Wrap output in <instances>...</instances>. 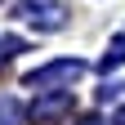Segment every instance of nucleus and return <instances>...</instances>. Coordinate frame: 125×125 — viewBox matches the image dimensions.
<instances>
[{
	"label": "nucleus",
	"instance_id": "1",
	"mask_svg": "<svg viewBox=\"0 0 125 125\" xmlns=\"http://www.w3.org/2000/svg\"><path fill=\"white\" fill-rule=\"evenodd\" d=\"M81 72H85V67H81V62H72V58H67V62H49V67L31 72V76H27V85H31V89H49V85H72V81H76Z\"/></svg>",
	"mask_w": 125,
	"mask_h": 125
},
{
	"label": "nucleus",
	"instance_id": "2",
	"mask_svg": "<svg viewBox=\"0 0 125 125\" xmlns=\"http://www.w3.org/2000/svg\"><path fill=\"white\" fill-rule=\"evenodd\" d=\"M18 18L31 22V27H40V31H58L62 18H67V9H58V5H22Z\"/></svg>",
	"mask_w": 125,
	"mask_h": 125
},
{
	"label": "nucleus",
	"instance_id": "3",
	"mask_svg": "<svg viewBox=\"0 0 125 125\" xmlns=\"http://www.w3.org/2000/svg\"><path fill=\"white\" fill-rule=\"evenodd\" d=\"M67 107H72V94H54V98H40L36 107H31V116L36 121H58Z\"/></svg>",
	"mask_w": 125,
	"mask_h": 125
},
{
	"label": "nucleus",
	"instance_id": "4",
	"mask_svg": "<svg viewBox=\"0 0 125 125\" xmlns=\"http://www.w3.org/2000/svg\"><path fill=\"white\" fill-rule=\"evenodd\" d=\"M121 62H125V36H116V40H112V49L103 54V67H121Z\"/></svg>",
	"mask_w": 125,
	"mask_h": 125
},
{
	"label": "nucleus",
	"instance_id": "5",
	"mask_svg": "<svg viewBox=\"0 0 125 125\" xmlns=\"http://www.w3.org/2000/svg\"><path fill=\"white\" fill-rule=\"evenodd\" d=\"M18 121H22L18 103H13V98H0V125H18Z\"/></svg>",
	"mask_w": 125,
	"mask_h": 125
},
{
	"label": "nucleus",
	"instance_id": "6",
	"mask_svg": "<svg viewBox=\"0 0 125 125\" xmlns=\"http://www.w3.org/2000/svg\"><path fill=\"white\" fill-rule=\"evenodd\" d=\"M0 49H18V40H0ZM0 62H5V54H0Z\"/></svg>",
	"mask_w": 125,
	"mask_h": 125
},
{
	"label": "nucleus",
	"instance_id": "7",
	"mask_svg": "<svg viewBox=\"0 0 125 125\" xmlns=\"http://www.w3.org/2000/svg\"><path fill=\"white\" fill-rule=\"evenodd\" d=\"M81 125H103V121H98V116H85V121H81Z\"/></svg>",
	"mask_w": 125,
	"mask_h": 125
},
{
	"label": "nucleus",
	"instance_id": "8",
	"mask_svg": "<svg viewBox=\"0 0 125 125\" xmlns=\"http://www.w3.org/2000/svg\"><path fill=\"white\" fill-rule=\"evenodd\" d=\"M116 125H125V107H121V112H116Z\"/></svg>",
	"mask_w": 125,
	"mask_h": 125
}]
</instances>
